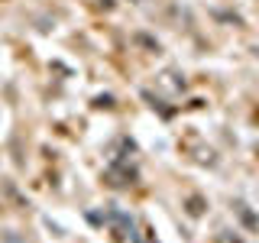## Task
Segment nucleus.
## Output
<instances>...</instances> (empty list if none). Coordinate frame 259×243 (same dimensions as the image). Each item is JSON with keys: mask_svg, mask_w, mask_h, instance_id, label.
Returning a JSON list of instances; mask_svg holds the SVG:
<instances>
[{"mask_svg": "<svg viewBox=\"0 0 259 243\" xmlns=\"http://www.w3.org/2000/svg\"><path fill=\"white\" fill-rule=\"evenodd\" d=\"M188 205H191V208H188V211H191V214H201V198H191V201H188Z\"/></svg>", "mask_w": 259, "mask_h": 243, "instance_id": "nucleus-1", "label": "nucleus"}]
</instances>
